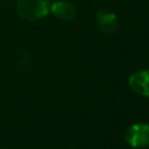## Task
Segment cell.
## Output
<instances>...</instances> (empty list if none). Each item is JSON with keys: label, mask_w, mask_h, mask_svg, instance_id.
<instances>
[{"label": "cell", "mask_w": 149, "mask_h": 149, "mask_svg": "<svg viewBox=\"0 0 149 149\" xmlns=\"http://www.w3.org/2000/svg\"><path fill=\"white\" fill-rule=\"evenodd\" d=\"M125 141L135 149L149 147V123L136 122L130 125L125 132Z\"/></svg>", "instance_id": "obj_2"}, {"label": "cell", "mask_w": 149, "mask_h": 149, "mask_svg": "<svg viewBox=\"0 0 149 149\" xmlns=\"http://www.w3.org/2000/svg\"><path fill=\"white\" fill-rule=\"evenodd\" d=\"M50 13L58 20L70 21L76 16L77 9L71 2L64 0H55V2L50 5Z\"/></svg>", "instance_id": "obj_4"}, {"label": "cell", "mask_w": 149, "mask_h": 149, "mask_svg": "<svg viewBox=\"0 0 149 149\" xmlns=\"http://www.w3.org/2000/svg\"><path fill=\"white\" fill-rule=\"evenodd\" d=\"M50 0H17L16 12L27 21H37L50 13Z\"/></svg>", "instance_id": "obj_1"}, {"label": "cell", "mask_w": 149, "mask_h": 149, "mask_svg": "<svg viewBox=\"0 0 149 149\" xmlns=\"http://www.w3.org/2000/svg\"><path fill=\"white\" fill-rule=\"evenodd\" d=\"M128 86L134 93L149 98V69H142L132 73L128 78Z\"/></svg>", "instance_id": "obj_3"}, {"label": "cell", "mask_w": 149, "mask_h": 149, "mask_svg": "<svg viewBox=\"0 0 149 149\" xmlns=\"http://www.w3.org/2000/svg\"><path fill=\"white\" fill-rule=\"evenodd\" d=\"M95 23L101 33L113 34L118 28V17L112 12L98 10L95 13Z\"/></svg>", "instance_id": "obj_5"}]
</instances>
